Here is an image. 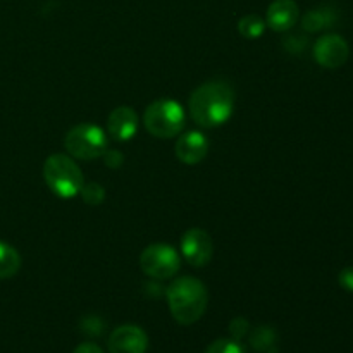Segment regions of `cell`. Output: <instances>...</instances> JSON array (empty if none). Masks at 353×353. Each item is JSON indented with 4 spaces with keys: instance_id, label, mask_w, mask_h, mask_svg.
Segmentation results:
<instances>
[{
    "instance_id": "18",
    "label": "cell",
    "mask_w": 353,
    "mask_h": 353,
    "mask_svg": "<svg viewBox=\"0 0 353 353\" xmlns=\"http://www.w3.org/2000/svg\"><path fill=\"white\" fill-rule=\"evenodd\" d=\"M79 195H81L83 202L88 205H100L105 199V190L99 183H90V185H83Z\"/></svg>"
},
{
    "instance_id": "2",
    "label": "cell",
    "mask_w": 353,
    "mask_h": 353,
    "mask_svg": "<svg viewBox=\"0 0 353 353\" xmlns=\"http://www.w3.org/2000/svg\"><path fill=\"white\" fill-rule=\"evenodd\" d=\"M168 305L176 323L183 326L195 324L202 319L209 303V293L200 279L183 276L168 286Z\"/></svg>"
},
{
    "instance_id": "12",
    "label": "cell",
    "mask_w": 353,
    "mask_h": 353,
    "mask_svg": "<svg viewBox=\"0 0 353 353\" xmlns=\"http://www.w3.org/2000/svg\"><path fill=\"white\" fill-rule=\"evenodd\" d=\"M300 17V9L295 0H274L268 7V16L265 24L271 30L283 33V31L292 30Z\"/></svg>"
},
{
    "instance_id": "8",
    "label": "cell",
    "mask_w": 353,
    "mask_h": 353,
    "mask_svg": "<svg viewBox=\"0 0 353 353\" xmlns=\"http://www.w3.org/2000/svg\"><path fill=\"white\" fill-rule=\"evenodd\" d=\"M350 47L340 34H324L314 45V59L326 69H338L348 61Z\"/></svg>"
},
{
    "instance_id": "20",
    "label": "cell",
    "mask_w": 353,
    "mask_h": 353,
    "mask_svg": "<svg viewBox=\"0 0 353 353\" xmlns=\"http://www.w3.org/2000/svg\"><path fill=\"white\" fill-rule=\"evenodd\" d=\"M338 281H340L341 288L353 293V265H350V268H345L343 271L338 274Z\"/></svg>"
},
{
    "instance_id": "16",
    "label": "cell",
    "mask_w": 353,
    "mask_h": 353,
    "mask_svg": "<svg viewBox=\"0 0 353 353\" xmlns=\"http://www.w3.org/2000/svg\"><path fill=\"white\" fill-rule=\"evenodd\" d=\"M250 343L255 350H268V348H271L272 345L276 343L274 331L268 326L257 327V330L252 333Z\"/></svg>"
},
{
    "instance_id": "1",
    "label": "cell",
    "mask_w": 353,
    "mask_h": 353,
    "mask_svg": "<svg viewBox=\"0 0 353 353\" xmlns=\"http://www.w3.org/2000/svg\"><path fill=\"white\" fill-rule=\"evenodd\" d=\"M234 93L228 83L207 81L200 85L188 99L192 119L202 128H217L233 116Z\"/></svg>"
},
{
    "instance_id": "14",
    "label": "cell",
    "mask_w": 353,
    "mask_h": 353,
    "mask_svg": "<svg viewBox=\"0 0 353 353\" xmlns=\"http://www.w3.org/2000/svg\"><path fill=\"white\" fill-rule=\"evenodd\" d=\"M334 19V12L331 9H312L303 16L302 19V26L303 30L310 31V33H316V31L324 30V28H330L333 26Z\"/></svg>"
},
{
    "instance_id": "13",
    "label": "cell",
    "mask_w": 353,
    "mask_h": 353,
    "mask_svg": "<svg viewBox=\"0 0 353 353\" xmlns=\"http://www.w3.org/2000/svg\"><path fill=\"white\" fill-rule=\"evenodd\" d=\"M21 268V255L6 241H0V279H9Z\"/></svg>"
},
{
    "instance_id": "9",
    "label": "cell",
    "mask_w": 353,
    "mask_h": 353,
    "mask_svg": "<svg viewBox=\"0 0 353 353\" xmlns=\"http://www.w3.org/2000/svg\"><path fill=\"white\" fill-rule=\"evenodd\" d=\"M107 348L109 353H145L148 348V336L141 327L124 324L110 333Z\"/></svg>"
},
{
    "instance_id": "19",
    "label": "cell",
    "mask_w": 353,
    "mask_h": 353,
    "mask_svg": "<svg viewBox=\"0 0 353 353\" xmlns=\"http://www.w3.org/2000/svg\"><path fill=\"white\" fill-rule=\"evenodd\" d=\"M248 331V323L245 319H234L230 324V333L233 334L234 340L240 341V338H243Z\"/></svg>"
},
{
    "instance_id": "10",
    "label": "cell",
    "mask_w": 353,
    "mask_h": 353,
    "mask_svg": "<svg viewBox=\"0 0 353 353\" xmlns=\"http://www.w3.org/2000/svg\"><path fill=\"white\" fill-rule=\"evenodd\" d=\"M207 152H209V140L200 131H186L176 140V157L186 165L200 164L205 159Z\"/></svg>"
},
{
    "instance_id": "4",
    "label": "cell",
    "mask_w": 353,
    "mask_h": 353,
    "mask_svg": "<svg viewBox=\"0 0 353 353\" xmlns=\"http://www.w3.org/2000/svg\"><path fill=\"white\" fill-rule=\"evenodd\" d=\"M186 112L176 100H155L143 114V126L155 138H174L185 130Z\"/></svg>"
},
{
    "instance_id": "17",
    "label": "cell",
    "mask_w": 353,
    "mask_h": 353,
    "mask_svg": "<svg viewBox=\"0 0 353 353\" xmlns=\"http://www.w3.org/2000/svg\"><path fill=\"white\" fill-rule=\"evenodd\" d=\"M205 353H247L245 352L243 345L234 338H221L216 340L214 343L209 345Z\"/></svg>"
},
{
    "instance_id": "6",
    "label": "cell",
    "mask_w": 353,
    "mask_h": 353,
    "mask_svg": "<svg viewBox=\"0 0 353 353\" xmlns=\"http://www.w3.org/2000/svg\"><path fill=\"white\" fill-rule=\"evenodd\" d=\"M179 255L171 245L154 243L145 248L140 255V268L148 278L164 279L172 278L179 271Z\"/></svg>"
},
{
    "instance_id": "15",
    "label": "cell",
    "mask_w": 353,
    "mask_h": 353,
    "mask_svg": "<svg viewBox=\"0 0 353 353\" xmlns=\"http://www.w3.org/2000/svg\"><path fill=\"white\" fill-rule=\"evenodd\" d=\"M265 21L262 19L257 14H248V16L241 17L240 23H238V31H240L241 37L248 38V40H255V38L262 37L265 31Z\"/></svg>"
},
{
    "instance_id": "5",
    "label": "cell",
    "mask_w": 353,
    "mask_h": 353,
    "mask_svg": "<svg viewBox=\"0 0 353 353\" xmlns=\"http://www.w3.org/2000/svg\"><path fill=\"white\" fill-rule=\"evenodd\" d=\"M64 147L72 159L95 161V159L103 157L109 147V140L102 128L83 123L68 131L64 138Z\"/></svg>"
},
{
    "instance_id": "3",
    "label": "cell",
    "mask_w": 353,
    "mask_h": 353,
    "mask_svg": "<svg viewBox=\"0 0 353 353\" xmlns=\"http://www.w3.org/2000/svg\"><path fill=\"white\" fill-rule=\"evenodd\" d=\"M43 178L48 188L61 199L79 195L83 185V172L74 159L65 154H54L45 161Z\"/></svg>"
},
{
    "instance_id": "7",
    "label": "cell",
    "mask_w": 353,
    "mask_h": 353,
    "mask_svg": "<svg viewBox=\"0 0 353 353\" xmlns=\"http://www.w3.org/2000/svg\"><path fill=\"white\" fill-rule=\"evenodd\" d=\"M181 254L190 265L203 268L214 255V243L209 233L200 228H192L181 238Z\"/></svg>"
},
{
    "instance_id": "11",
    "label": "cell",
    "mask_w": 353,
    "mask_h": 353,
    "mask_svg": "<svg viewBox=\"0 0 353 353\" xmlns=\"http://www.w3.org/2000/svg\"><path fill=\"white\" fill-rule=\"evenodd\" d=\"M138 131V114L131 107H116L107 119V133L116 141H128Z\"/></svg>"
},
{
    "instance_id": "21",
    "label": "cell",
    "mask_w": 353,
    "mask_h": 353,
    "mask_svg": "<svg viewBox=\"0 0 353 353\" xmlns=\"http://www.w3.org/2000/svg\"><path fill=\"white\" fill-rule=\"evenodd\" d=\"M72 353H103V350L99 347V345L86 341V343L78 345V347L74 348V352H72Z\"/></svg>"
}]
</instances>
